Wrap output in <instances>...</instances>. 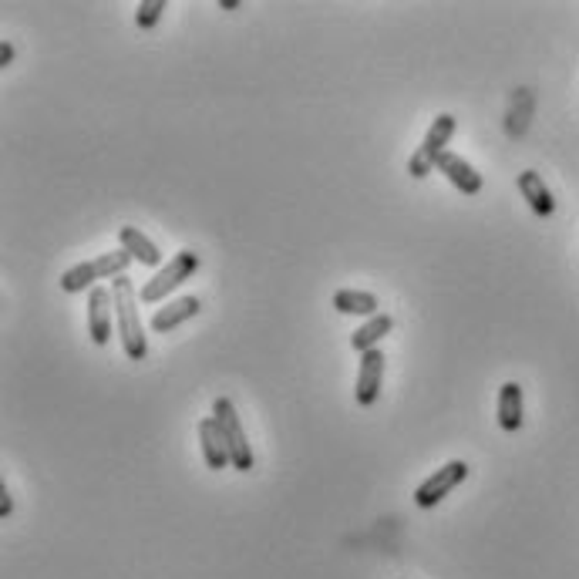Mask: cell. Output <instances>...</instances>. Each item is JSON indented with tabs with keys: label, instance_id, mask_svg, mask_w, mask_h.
Wrapping results in <instances>:
<instances>
[{
	"label": "cell",
	"instance_id": "1",
	"mask_svg": "<svg viewBox=\"0 0 579 579\" xmlns=\"http://www.w3.org/2000/svg\"><path fill=\"white\" fill-rule=\"evenodd\" d=\"M112 297H115V324H118V337H122L125 357L128 361H145L149 354V340H145V327L139 317V290L128 277H115L112 280Z\"/></svg>",
	"mask_w": 579,
	"mask_h": 579
},
{
	"label": "cell",
	"instance_id": "2",
	"mask_svg": "<svg viewBox=\"0 0 579 579\" xmlns=\"http://www.w3.org/2000/svg\"><path fill=\"white\" fill-rule=\"evenodd\" d=\"M135 260L128 256L125 250H115V253H101L95 260H85L78 266H71L68 273L61 277V290L64 293H85V290H95L98 280H115V277H125V270L132 266Z\"/></svg>",
	"mask_w": 579,
	"mask_h": 579
},
{
	"label": "cell",
	"instance_id": "3",
	"mask_svg": "<svg viewBox=\"0 0 579 579\" xmlns=\"http://www.w3.org/2000/svg\"><path fill=\"white\" fill-rule=\"evenodd\" d=\"M196 270H199V253L196 250H179L159 273H155L152 280L142 283L139 300L142 303H162L172 290H179L182 283L196 277Z\"/></svg>",
	"mask_w": 579,
	"mask_h": 579
},
{
	"label": "cell",
	"instance_id": "4",
	"mask_svg": "<svg viewBox=\"0 0 579 579\" xmlns=\"http://www.w3.org/2000/svg\"><path fill=\"white\" fill-rule=\"evenodd\" d=\"M455 128H458L455 115H448V112H445V115H438L435 122H431V128L425 132V139H421V145L415 149V155H411V159H408V172H411V179H425L428 172H435L438 159L448 152L445 145L452 142Z\"/></svg>",
	"mask_w": 579,
	"mask_h": 579
},
{
	"label": "cell",
	"instance_id": "5",
	"mask_svg": "<svg viewBox=\"0 0 579 579\" xmlns=\"http://www.w3.org/2000/svg\"><path fill=\"white\" fill-rule=\"evenodd\" d=\"M213 418L219 421V428H223V435H226L233 468L236 472H253V448H250V441H246L243 421H240V415H236V404L229 398H216L213 401Z\"/></svg>",
	"mask_w": 579,
	"mask_h": 579
},
{
	"label": "cell",
	"instance_id": "6",
	"mask_svg": "<svg viewBox=\"0 0 579 579\" xmlns=\"http://www.w3.org/2000/svg\"><path fill=\"white\" fill-rule=\"evenodd\" d=\"M465 479H468V465L462 462V458H452V462H445L441 468H435V472H431L428 479L418 485V489H415V505H418V509H435V505L445 502L448 495H452Z\"/></svg>",
	"mask_w": 579,
	"mask_h": 579
},
{
	"label": "cell",
	"instance_id": "7",
	"mask_svg": "<svg viewBox=\"0 0 579 579\" xmlns=\"http://www.w3.org/2000/svg\"><path fill=\"white\" fill-rule=\"evenodd\" d=\"M112 320H115V297L112 290L98 283L95 290H88V334L95 347H105L112 340Z\"/></svg>",
	"mask_w": 579,
	"mask_h": 579
},
{
	"label": "cell",
	"instance_id": "8",
	"mask_svg": "<svg viewBox=\"0 0 579 579\" xmlns=\"http://www.w3.org/2000/svg\"><path fill=\"white\" fill-rule=\"evenodd\" d=\"M381 384H384V354L378 347V351L361 354V367H357V384H354L357 404L371 408V404L381 398Z\"/></svg>",
	"mask_w": 579,
	"mask_h": 579
},
{
	"label": "cell",
	"instance_id": "9",
	"mask_svg": "<svg viewBox=\"0 0 579 579\" xmlns=\"http://www.w3.org/2000/svg\"><path fill=\"white\" fill-rule=\"evenodd\" d=\"M199 441H202V458L213 472H223V468H233V458H229V445H226V435L219 428V421L209 415L199 421Z\"/></svg>",
	"mask_w": 579,
	"mask_h": 579
},
{
	"label": "cell",
	"instance_id": "10",
	"mask_svg": "<svg viewBox=\"0 0 579 579\" xmlns=\"http://www.w3.org/2000/svg\"><path fill=\"white\" fill-rule=\"evenodd\" d=\"M435 172H441L452 186L462 192V196H479L482 192V176L472 169V162H465L462 155H455V152H445L438 159L435 165Z\"/></svg>",
	"mask_w": 579,
	"mask_h": 579
},
{
	"label": "cell",
	"instance_id": "11",
	"mask_svg": "<svg viewBox=\"0 0 579 579\" xmlns=\"http://www.w3.org/2000/svg\"><path fill=\"white\" fill-rule=\"evenodd\" d=\"M202 310V303L199 297H192V293H186V297H176V300H169L165 307H159L152 314L149 320V327L155 330V334H169V330H176L182 327L186 320H192Z\"/></svg>",
	"mask_w": 579,
	"mask_h": 579
},
{
	"label": "cell",
	"instance_id": "12",
	"mask_svg": "<svg viewBox=\"0 0 579 579\" xmlns=\"http://www.w3.org/2000/svg\"><path fill=\"white\" fill-rule=\"evenodd\" d=\"M519 192H522V199L529 202V209L536 216L549 219V216L556 213V199H553V192L546 189V182H542L539 172H532V169L522 172V176H519Z\"/></svg>",
	"mask_w": 579,
	"mask_h": 579
},
{
	"label": "cell",
	"instance_id": "13",
	"mask_svg": "<svg viewBox=\"0 0 579 579\" xmlns=\"http://www.w3.org/2000/svg\"><path fill=\"white\" fill-rule=\"evenodd\" d=\"M118 243H122V250L132 256L135 263H142V266H162L159 246H155L139 226H122V229H118Z\"/></svg>",
	"mask_w": 579,
	"mask_h": 579
},
{
	"label": "cell",
	"instance_id": "14",
	"mask_svg": "<svg viewBox=\"0 0 579 579\" xmlns=\"http://www.w3.org/2000/svg\"><path fill=\"white\" fill-rule=\"evenodd\" d=\"M334 310L344 317H378L381 314V300L374 297L371 290H337L334 293Z\"/></svg>",
	"mask_w": 579,
	"mask_h": 579
},
{
	"label": "cell",
	"instance_id": "15",
	"mask_svg": "<svg viewBox=\"0 0 579 579\" xmlns=\"http://www.w3.org/2000/svg\"><path fill=\"white\" fill-rule=\"evenodd\" d=\"M499 428L509 435L522 428V384L516 381H505L499 388Z\"/></svg>",
	"mask_w": 579,
	"mask_h": 579
},
{
	"label": "cell",
	"instance_id": "16",
	"mask_svg": "<svg viewBox=\"0 0 579 579\" xmlns=\"http://www.w3.org/2000/svg\"><path fill=\"white\" fill-rule=\"evenodd\" d=\"M391 327H394L391 314H378V317H371L364 327H357L354 334H351V347H354L357 354L378 351V347H381V340L391 334Z\"/></svg>",
	"mask_w": 579,
	"mask_h": 579
},
{
	"label": "cell",
	"instance_id": "17",
	"mask_svg": "<svg viewBox=\"0 0 579 579\" xmlns=\"http://www.w3.org/2000/svg\"><path fill=\"white\" fill-rule=\"evenodd\" d=\"M162 14H165V0H142L139 11H135V24H139V31H152V27L162 21Z\"/></svg>",
	"mask_w": 579,
	"mask_h": 579
},
{
	"label": "cell",
	"instance_id": "18",
	"mask_svg": "<svg viewBox=\"0 0 579 579\" xmlns=\"http://www.w3.org/2000/svg\"><path fill=\"white\" fill-rule=\"evenodd\" d=\"M14 512V499H11V489H7L4 482H0V519H11Z\"/></svg>",
	"mask_w": 579,
	"mask_h": 579
},
{
	"label": "cell",
	"instance_id": "19",
	"mask_svg": "<svg viewBox=\"0 0 579 579\" xmlns=\"http://www.w3.org/2000/svg\"><path fill=\"white\" fill-rule=\"evenodd\" d=\"M14 58H17L14 44H11V41H0V68H11Z\"/></svg>",
	"mask_w": 579,
	"mask_h": 579
},
{
	"label": "cell",
	"instance_id": "20",
	"mask_svg": "<svg viewBox=\"0 0 579 579\" xmlns=\"http://www.w3.org/2000/svg\"><path fill=\"white\" fill-rule=\"evenodd\" d=\"M219 7H223V11H236V7H240V0H219Z\"/></svg>",
	"mask_w": 579,
	"mask_h": 579
}]
</instances>
